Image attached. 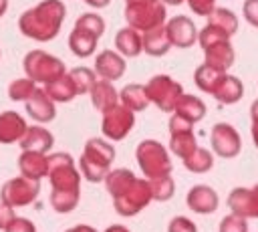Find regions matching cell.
Returning <instances> with one entry per match:
<instances>
[{"label": "cell", "instance_id": "cell-45", "mask_svg": "<svg viewBox=\"0 0 258 232\" xmlns=\"http://www.w3.org/2000/svg\"><path fill=\"white\" fill-rule=\"evenodd\" d=\"M64 232H97V228H93V226H89V224H77V226L67 228Z\"/></svg>", "mask_w": 258, "mask_h": 232}, {"label": "cell", "instance_id": "cell-22", "mask_svg": "<svg viewBox=\"0 0 258 232\" xmlns=\"http://www.w3.org/2000/svg\"><path fill=\"white\" fill-rule=\"evenodd\" d=\"M115 48L119 54L127 56V59H133L137 54L143 52V40H141V32L131 28V26H125L121 30H117L115 34Z\"/></svg>", "mask_w": 258, "mask_h": 232}, {"label": "cell", "instance_id": "cell-49", "mask_svg": "<svg viewBox=\"0 0 258 232\" xmlns=\"http://www.w3.org/2000/svg\"><path fill=\"white\" fill-rule=\"evenodd\" d=\"M165 6H179L181 2H185V0H161Z\"/></svg>", "mask_w": 258, "mask_h": 232}, {"label": "cell", "instance_id": "cell-1", "mask_svg": "<svg viewBox=\"0 0 258 232\" xmlns=\"http://www.w3.org/2000/svg\"><path fill=\"white\" fill-rule=\"evenodd\" d=\"M64 16L67 6L62 0H42L18 16V30L26 38H32L36 42H48L60 32Z\"/></svg>", "mask_w": 258, "mask_h": 232}, {"label": "cell", "instance_id": "cell-11", "mask_svg": "<svg viewBox=\"0 0 258 232\" xmlns=\"http://www.w3.org/2000/svg\"><path fill=\"white\" fill-rule=\"evenodd\" d=\"M167 127H169V151L173 155H177L179 159L187 157L198 147L196 133H194V123H189L183 117L173 113Z\"/></svg>", "mask_w": 258, "mask_h": 232}, {"label": "cell", "instance_id": "cell-16", "mask_svg": "<svg viewBox=\"0 0 258 232\" xmlns=\"http://www.w3.org/2000/svg\"><path fill=\"white\" fill-rule=\"evenodd\" d=\"M24 105H26V115L30 119H34L36 123H40V125L50 123L56 117V105H54V101L40 87H36V91L30 95V99L24 101Z\"/></svg>", "mask_w": 258, "mask_h": 232}, {"label": "cell", "instance_id": "cell-26", "mask_svg": "<svg viewBox=\"0 0 258 232\" xmlns=\"http://www.w3.org/2000/svg\"><path fill=\"white\" fill-rule=\"evenodd\" d=\"M119 99L125 107H129L133 113H139V111H145L147 105H149V97L145 93V85H139V83H129L125 85L121 91H119Z\"/></svg>", "mask_w": 258, "mask_h": 232}, {"label": "cell", "instance_id": "cell-23", "mask_svg": "<svg viewBox=\"0 0 258 232\" xmlns=\"http://www.w3.org/2000/svg\"><path fill=\"white\" fill-rule=\"evenodd\" d=\"M212 97L224 105H234L244 97V83L238 77L226 73L224 79L218 83L216 91L212 93Z\"/></svg>", "mask_w": 258, "mask_h": 232}, {"label": "cell", "instance_id": "cell-27", "mask_svg": "<svg viewBox=\"0 0 258 232\" xmlns=\"http://www.w3.org/2000/svg\"><path fill=\"white\" fill-rule=\"evenodd\" d=\"M208 24L218 28L220 32H224L226 36H234L236 30H238V16L230 10V8H222V6H216L208 16Z\"/></svg>", "mask_w": 258, "mask_h": 232}, {"label": "cell", "instance_id": "cell-35", "mask_svg": "<svg viewBox=\"0 0 258 232\" xmlns=\"http://www.w3.org/2000/svg\"><path fill=\"white\" fill-rule=\"evenodd\" d=\"M75 28L85 30V32H89V34L101 38L103 32H105V20H103L99 14H95V12H87V14H81V16L75 20Z\"/></svg>", "mask_w": 258, "mask_h": 232}, {"label": "cell", "instance_id": "cell-25", "mask_svg": "<svg viewBox=\"0 0 258 232\" xmlns=\"http://www.w3.org/2000/svg\"><path fill=\"white\" fill-rule=\"evenodd\" d=\"M173 113L179 115V117H183L189 123H198V121H202L206 117V103L200 97H196V95L183 93L177 99V103L173 107Z\"/></svg>", "mask_w": 258, "mask_h": 232}, {"label": "cell", "instance_id": "cell-9", "mask_svg": "<svg viewBox=\"0 0 258 232\" xmlns=\"http://www.w3.org/2000/svg\"><path fill=\"white\" fill-rule=\"evenodd\" d=\"M40 192V182L30 180L26 176H16L10 178L8 182L2 184L0 188V202L12 208H20V206H28L34 204Z\"/></svg>", "mask_w": 258, "mask_h": 232}, {"label": "cell", "instance_id": "cell-18", "mask_svg": "<svg viewBox=\"0 0 258 232\" xmlns=\"http://www.w3.org/2000/svg\"><path fill=\"white\" fill-rule=\"evenodd\" d=\"M234 61H236V52L230 40H216L204 46V63L218 71H228L234 65Z\"/></svg>", "mask_w": 258, "mask_h": 232}, {"label": "cell", "instance_id": "cell-7", "mask_svg": "<svg viewBox=\"0 0 258 232\" xmlns=\"http://www.w3.org/2000/svg\"><path fill=\"white\" fill-rule=\"evenodd\" d=\"M151 200L153 198H151L149 180L147 178H135L119 196L113 198V208L119 216L131 218V216L139 214L143 208H147Z\"/></svg>", "mask_w": 258, "mask_h": 232}, {"label": "cell", "instance_id": "cell-50", "mask_svg": "<svg viewBox=\"0 0 258 232\" xmlns=\"http://www.w3.org/2000/svg\"><path fill=\"white\" fill-rule=\"evenodd\" d=\"M131 2H143V0H125V4H131Z\"/></svg>", "mask_w": 258, "mask_h": 232}, {"label": "cell", "instance_id": "cell-15", "mask_svg": "<svg viewBox=\"0 0 258 232\" xmlns=\"http://www.w3.org/2000/svg\"><path fill=\"white\" fill-rule=\"evenodd\" d=\"M218 204H220L218 192L206 184L191 186L185 196V206L196 214H212L218 210Z\"/></svg>", "mask_w": 258, "mask_h": 232}, {"label": "cell", "instance_id": "cell-33", "mask_svg": "<svg viewBox=\"0 0 258 232\" xmlns=\"http://www.w3.org/2000/svg\"><path fill=\"white\" fill-rule=\"evenodd\" d=\"M67 75L71 77V81H73V85L77 89V95H87L93 89V85L97 83V79H99L95 75V71L93 69H87V67H75Z\"/></svg>", "mask_w": 258, "mask_h": 232}, {"label": "cell", "instance_id": "cell-51", "mask_svg": "<svg viewBox=\"0 0 258 232\" xmlns=\"http://www.w3.org/2000/svg\"><path fill=\"white\" fill-rule=\"evenodd\" d=\"M0 56H2V52H0Z\"/></svg>", "mask_w": 258, "mask_h": 232}, {"label": "cell", "instance_id": "cell-21", "mask_svg": "<svg viewBox=\"0 0 258 232\" xmlns=\"http://www.w3.org/2000/svg\"><path fill=\"white\" fill-rule=\"evenodd\" d=\"M89 95H91L93 107L101 113L113 109L119 103V91L115 89V85L111 81H105V79H97V83L93 85Z\"/></svg>", "mask_w": 258, "mask_h": 232}, {"label": "cell", "instance_id": "cell-32", "mask_svg": "<svg viewBox=\"0 0 258 232\" xmlns=\"http://www.w3.org/2000/svg\"><path fill=\"white\" fill-rule=\"evenodd\" d=\"M50 206L58 214H69L79 206L81 190H52L50 192Z\"/></svg>", "mask_w": 258, "mask_h": 232}, {"label": "cell", "instance_id": "cell-12", "mask_svg": "<svg viewBox=\"0 0 258 232\" xmlns=\"http://www.w3.org/2000/svg\"><path fill=\"white\" fill-rule=\"evenodd\" d=\"M212 151L222 159H232L242 151V137L230 123H216L210 131Z\"/></svg>", "mask_w": 258, "mask_h": 232}, {"label": "cell", "instance_id": "cell-13", "mask_svg": "<svg viewBox=\"0 0 258 232\" xmlns=\"http://www.w3.org/2000/svg\"><path fill=\"white\" fill-rule=\"evenodd\" d=\"M165 32H167L171 46H177V48H189L198 42L196 24L189 16H183V14H177L165 20Z\"/></svg>", "mask_w": 258, "mask_h": 232}, {"label": "cell", "instance_id": "cell-14", "mask_svg": "<svg viewBox=\"0 0 258 232\" xmlns=\"http://www.w3.org/2000/svg\"><path fill=\"white\" fill-rule=\"evenodd\" d=\"M95 75L99 77V79H105V81H117V79H121L123 75H125V71H127V63H125V56L123 54H119L117 50H111V48H107V50H103V52H99L97 54V59H95Z\"/></svg>", "mask_w": 258, "mask_h": 232}, {"label": "cell", "instance_id": "cell-38", "mask_svg": "<svg viewBox=\"0 0 258 232\" xmlns=\"http://www.w3.org/2000/svg\"><path fill=\"white\" fill-rule=\"evenodd\" d=\"M167 232H198V226L185 216H173L167 224Z\"/></svg>", "mask_w": 258, "mask_h": 232}, {"label": "cell", "instance_id": "cell-37", "mask_svg": "<svg viewBox=\"0 0 258 232\" xmlns=\"http://www.w3.org/2000/svg\"><path fill=\"white\" fill-rule=\"evenodd\" d=\"M218 232H248V220L238 214H228L220 220Z\"/></svg>", "mask_w": 258, "mask_h": 232}, {"label": "cell", "instance_id": "cell-36", "mask_svg": "<svg viewBox=\"0 0 258 232\" xmlns=\"http://www.w3.org/2000/svg\"><path fill=\"white\" fill-rule=\"evenodd\" d=\"M36 91V83L32 79H14L8 85V97L16 103H24L26 99H30V95Z\"/></svg>", "mask_w": 258, "mask_h": 232}, {"label": "cell", "instance_id": "cell-39", "mask_svg": "<svg viewBox=\"0 0 258 232\" xmlns=\"http://www.w3.org/2000/svg\"><path fill=\"white\" fill-rule=\"evenodd\" d=\"M4 232H36V226L30 218H24V216H16L6 228Z\"/></svg>", "mask_w": 258, "mask_h": 232}, {"label": "cell", "instance_id": "cell-29", "mask_svg": "<svg viewBox=\"0 0 258 232\" xmlns=\"http://www.w3.org/2000/svg\"><path fill=\"white\" fill-rule=\"evenodd\" d=\"M42 89L54 103H69V101H73L77 97V89H75V85H73V81H71V77L67 73L62 77L46 83Z\"/></svg>", "mask_w": 258, "mask_h": 232}, {"label": "cell", "instance_id": "cell-31", "mask_svg": "<svg viewBox=\"0 0 258 232\" xmlns=\"http://www.w3.org/2000/svg\"><path fill=\"white\" fill-rule=\"evenodd\" d=\"M181 161H183V167L187 171H191V173H206V171H210L214 167V155L206 147H196Z\"/></svg>", "mask_w": 258, "mask_h": 232}, {"label": "cell", "instance_id": "cell-34", "mask_svg": "<svg viewBox=\"0 0 258 232\" xmlns=\"http://www.w3.org/2000/svg\"><path fill=\"white\" fill-rule=\"evenodd\" d=\"M149 188H151V198L155 202H167L175 194V182H173V178L169 173L167 176H159V178H151L149 180Z\"/></svg>", "mask_w": 258, "mask_h": 232}, {"label": "cell", "instance_id": "cell-4", "mask_svg": "<svg viewBox=\"0 0 258 232\" xmlns=\"http://www.w3.org/2000/svg\"><path fill=\"white\" fill-rule=\"evenodd\" d=\"M22 67H24L26 77L32 79L36 85L38 83L46 85L67 73V67L58 56H54L46 50H40V48L28 50L22 59Z\"/></svg>", "mask_w": 258, "mask_h": 232}, {"label": "cell", "instance_id": "cell-48", "mask_svg": "<svg viewBox=\"0 0 258 232\" xmlns=\"http://www.w3.org/2000/svg\"><path fill=\"white\" fill-rule=\"evenodd\" d=\"M6 10H8V0H0V18L4 16Z\"/></svg>", "mask_w": 258, "mask_h": 232}, {"label": "cell", "instance_id": "cell-41", "mask_svg": "<svg viewBox=\"0 0 258 232\" xmlns=\"http://www.w3.org/2000/svg\"><path fill=\"white\" fill-rule=\"evenodd\" d=\"M189 10L198 16H208L216 8V0H185Z\"/></svg>", "mask_w": 258, "mask_h": 232}, {"label": "cell", "instance_id": "cell-8", "mask_svg": "<svg viewBox=\"0 0 258 232\" xmlns=\"http://www.w3.org/2000/svg\"><path fill=\"white\" fill-rule=\"evenodd\" d=\"M145 93L149 103H153L159 111H173L177 99L183 95V87L169 75H155L145 83Z\"/></svg>", "mask_w": 258, "mask_h": 232}, {"label": "cell", "instance_id": "cell-40", "mask_svg": "<svg viewBox=\"0 0 258 232\" xmlns=\"http://www.w3.org/2000/svg\"><path fill=\"white\" fill-rule=\"evenodd\" d=\"M242 14H244V18L250 26L258 28V0H244Z\"/></svg>", "mask_w": 258, "mask_h": 232}, {"label": "cell", "instance_id": "cell-17", "mask_svg": "<svg viewBox=\"0 0 258 232\" xmlns=\"http://www.w3.org/2000/svg\"><path fill=\"white\" fill-rule=\"evenodd\" d=\"M18 171L20 176L40 182L42 178H46V171H48V153L22 149L18 155Z\"/></svg>", "mask_w": 258, "mask_h": 232}, {"label": "cell", "instance_id": "cell-30", "mask_svg": "<svg viewBox=\"0 0 258 232\" xmlns=\"http://www.w3.org/2000/svg\"><path fill=\"white\" fill-rule=\"evenodd\" d=\"M224 75H226V71H218V69L206 65V63H202V65L196 69V73H194V83H196V87H198L202 93L212 95V93L216 91L218 83L224 79Z\"/></svg>", "mask_w": 258, "mask_h": 232}, {"label": "cell", "instance_id": "cell-24", "mask_svg": "<svg viewBox=\"0 0 258 232\" xmlns=\"http://www.w3.org/2000/svg\"><path fill=\"white\" fill-rule=\"evenodd\" d=\"M141 40H143V52H147L149 56H163L171 48V42L165 32V24L141 32Z\"/></svg>", "mask_w": 258, "mask_h": 232}, {"label": "cell", "instance_id": "cell-20", "mask_svg": "<svg viewBox=\"0 0 258 232\" xmlns=\"http://www.w3.org/2000/svg\"><path fill=\"white\" fill-rule=\"evenodd\" d=\"M20 149H32V151H42L48 153L54 145V137L46 127H40V123L36 125H28L24 135L18 141Z\"/></svg>", "mask_w": 258, "mask_h": 232}, {"label": "cell", "instance_id": "cell-46", "mask_svg": "<svg viewBox=\"0 0 258 232\" xmlns=\"http://www.w3.org/2000/svg\"><path fill=\"white\" fill-rule=\"evenodd\" d=\"M91 8H105V6H109L111 4V0H85Z\"/></svg>", "mask_w": 258, "mask_h": 232}, {"label": "cell", "instance_id": "cell-5", "mask_svg": "<svg viewBox=\"0 0 258 232\" xmlns=\"http://www.w3.org/2000/svg\"><path fill=\"white\" fill-rule=\"evenodd\" d=\"M167 6L161 0H143V2H131L125 4V20L127 26L145 32L155 26L165 24Z\"/></svg>", "mask_w": 258, "mask_h": 232}, {"label": "cell", "instance_id": "cell-6", "mask_svg": "<svg viewBox=\"0 0 258 232\" xmlns=\"http://www.w3.org/2000/svg\"><path fill=\"white\" fill-rule=\"evenodd\" d=\"M50 190H81V171L75 165V159L67 151L48 153V171H46Z\"/></svg>", "mask_w": 258, "mask_h": 232}, {"label": "cell", "instance_id": "cell-10", "mask_svg": "<svg viewBox=\"0 0 258 232\" xmlns=\"http://www.w3.org/2000/svg\"><path fill=\"white\" fill-rule=\"evenodd\" d=\"M135 125V113L125 107L123 103H117L113 109L105 111L103 113V119H101V131H103V137L109 139V141H121L125 139L131 129Z\"/></svg>", "mask_w": 258, "mask_h": 232}, {"label": "cell", "instance_id": "cell-47", "mask_svg": "<svg viewBox=\"0 0 258 232\" xmlns=\"http://www.w3.org/2000/svg\"><path fill=\"white\" fill-rule=\"evenodd\" d=\"M103 232H131L127 226H123V224H111V226H107Z\"/></svg>", "mask_w": 258, "mask_h": 232}, {"label": "cell", "instance_id": "cell-19", "mask_svg": "<svg viewBox=\"0 0 258 232\" xmlns=\"http://www.w3.org/2000/svg\"><path fill=\"white\" fill-rule=\"evenodd\" d=\"M28 123L24 121V117L16 111H2L0 113V143L10 145V143H18L20 137L24 135Z\"/></svg>", "mask_w": 258, "mask_h": 232}, {"label": "cell", "instance_id": "cell-3", "mask_svg": "<svg viewBox=\"0 0 258 232\" xmlns=\"http://www.w3.org/2000/svg\"><path fill=\"white\" fill-rule=\"evenodd\" d=\"M135 159H137V165H139L141 173L147 180L167 176L173 169L167 147L163 143H159L157 139H143L141 143H137Z\"/></svg>", "mask_w": 258, "mask_h": 232}, {"label": "cell", "instance_id": "cell-28", "mask_svg": "<svg viewBox=\"0 0 258 232\" xmlns=\"http://www.w3.org/2000/svg\"><path fill=\"white\" fill-rule=\"evenodd\" d=\"M97 36L85 32V30H79V28H73L71 34H69V48L75 56L79 59H87L91 56L95 50H97Z\"/></svg>", "mask_w": 258, "mask_h": 232}, {"label": "cell", "instance_id": "cell-43", "mask_svg": "<svg viewBox=\"0 0 258 232\" xmlns=\"http://www.w3.org/2000/svg\"><path fill=\"white\" fill-rule=\"evenodd\" d=\"M14 218H16L14 208H12V206H6V204L0 202V230H4Z\"/></svg>", "mask_w": 258, "mask_h": 232}, {"label": "cell", "instance_id": "cell-44", "mask_svg": "<svg viewBox=\"0 0 258 232\" xmlns=\"http://www.w3.org/2000/svg\"><path fill=\"white\" fill-rule=\"evenodd\" d=\"M250 121H252V141L258 147V99L250 107Z\"/></svg>", "mask_w": 258, "mask_h": 232}, {"label": "cell", "instance_id": "cell-42", "mask_svg": "<svg viewBox=\"0 0 258 232\" xmlns=\"http://www.w3.org/2000/svg\"><path fill=\"white\" fill-rule=\"evenodd\" d=\"M248 218H258V184L248 192Z\"/></svg>", "mask_w": 258, "mask_h": 232}, {"label": "cell", "instance_id": "cell-2", "mask_svg": "<svg viewBox=\"0 0 258 232\" xmlns=\"http://www.w3.org/2000/svg\"><path fill=\"white\" fill-rule=\"evenodd\" d=\"M115 159V147L105 141V137H91L85 141L83 153L79 157V171L91 184H101L111 169Z\"/></svg>", "mask_w": 258, "mask_h": 232}]
</instances>
